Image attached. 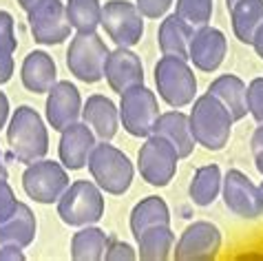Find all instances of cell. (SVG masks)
<instances>
[{
  "instance_id": "obj_1",
  "label": "cell",
  "mask_w": 263,
  "mask_h": 261,
  "mask_svg": "<svg viewBox=\"0 0 263 261\" xmlns=\"http://www.w3.org/2000/svg\"><path fill=\"white\" fill-rule=\"evenodd\" d=\"M7 142L20 164H31L49 153V128L33 106L23 104L9 115Z\"/></svg>"
},
{
  "instance_id": "obj_2",
  "label": "cell",
  "mask_w": 263,
  "mask_h": 261,
  "mask_svg": "<svg viewBox=\"0 0 263 261\" xmlns=\"http://www.w3.org/2000/svg\"><path fill=\"white\" fill-rule=\"evenodd\" d=\"M188 120H191L195 142L206 151H221L230 142L235 120L228 113V108L210 93H203V96L193 100Z\"/></svg>"
},
{
  "instance_id": "obj_3",
  "label": "cell",
  "mask_w": 263,
  "mask_h": 261,
  "mask_svg": "<svg viewBox=\"0 0 263 261\" xmlns=\"http://www.w3.org/2000/svg\"><path fill=\"white\" fill-rule=\"evenodd\" d=\"M89 173L106 195H124L133 184L135 166L128 159V155L113 146L111 142L96 144L93 153L89 157Z\"/></svg>"
},
{
  "instance_id": "obj_4",
  "label": "cell",
  "mask_w": 263,
  "mask_h": 261,
  "mask_svg": "<svg viewBox=\"0 0 263 261\" xmlns=\"http://www.w3.org/2000/svg\"><path fill=\"white\" fill-rule=\"evenodd\" d=\"M60 219L73 228H82L89 223H98L104 217V191L89 179L69 184L62 197L55 201Z\"/></svg>"
},
{
  "instance_id": "obj_5",
  "label": "cell",
  "mask_w": 263,
  "mask_h": 261,
  "mask_svg": "<svg viewBox=\"0 0 263 261\" xmlns=\"http://www.w3.org/2000/svg\"><path fill=\"white\" fill-rule=\"evenodd\" d=\"M157 93L171 108H184L197 98V78L191 62L177 55H162L155 64Z\"/></svg>"
},
{
  "instance_id": "obj_6",
  "label": "cell",
  "mask_w": 263,
  "mask_h": 261,
  "mask_svg": "<svg viewBox=\"0 0 263 261\" xmlns=\"http://www.w3.org/2000/svg\"><path fill=\"white\" fill-rule=\"evenodd\" d=\"M108 58L106 42L93 33H76L67 47V69L80 82L96 84L104 78V64Z\"/></svg>"
},
{
  "instance_id": "obj_7",
  "label": "cell",
  "mask_w": 263,
  "mask_h": 261,
  "mask_svg": "<svg viewBox=\"0 0 263 261\" xmlns=\"http://www.w3.org/2000/svg\"><path fill=\"white\" fill-rule=\"evenodd\" d=\"M120 126H124L133 137H148L153 135L155 122L159 118V100L157 93L148 86L137 84L122 93L120 100Z\"/></svg>"
},
{
  "instance_id": "obj_8",
  "label": "cell",
  "mask_w": 263,
  "mask_h": 261,
  "mask_svg": "<svg viewBox=\"0 0 263 261\" xmlns=\"http://www.w3.org/2000/svg\"><path fill=\"white\" fill-rule=\"evenodd\" d=\"M177 164L179 155L171 142L155 133L144 137V144L137 153V171L146 184L155 188L168 186L177 173Z\"/></svg>"
},
{
  "instance_id": "obj_9",
  "label": "cell",
  "mask_w": 263,
  "mask_h": 261,
  "mask_svg": "<svg viewBox=\"0 0 263 261\" xmlns=\"http://www.w3.org/2000/svg\"><path fill=\"white\" fill-rule=\"evenodd\" d=\"M69 184V171L62 166V162H53V159H35L27 164L23 173V188L27 197H31L35 204H55Z\"/></svg>"
},
{
  "instance_id": "obj_10",
  "label": "cell",
  "mask_w": 263,
  "mask_h": 261,
  "mask_svg": "<svg viewBox=\"0 0 263 261\" xmlns=\"http://www.w3.org/2000/svg\"><path fill=\"white\" fill-rule=\"evenodd\" d=\"M106 35L118 47H135L144 35V16L135 3L128 0H108L102 5V20Z\"/></svg>"
},
{
  "instance_id": "obj_11",
  "label": "cell",
  "mask_w": 263,
  "mask_h": 261,
  "mask_svg": "<svg viewBox=\"0 0 263 261\" xmlns=\"http://www.w3.org/2000/svg\"><path fill=\"white\" fill-rule=\"evenodd\" d=\"M29 29L38 45H62L71 38L73 27L67 18V7L62 0H40L27 11Z\"/></svg>"
},
{
  "instance_id": "obj_12",
  "label": "cell",
  "mask_w": 263,
  "mask_h": 261,
  "mask_svg": "<svg viewBox=\"0 0 263 261\" xmlns=\"http://www.w3.org/2000/svg\"><path fill=\"white\" fill-rule=\"evenodd\" d=\"M223 244L221 230L213 221H193L173 248L177 261H210L219 255Z\"/></svg>"
},
{
  "instance_id": "obj_13",
  "label": "cell",
  "mask_w": 263,
  "mask_h": 261,
  "mask_svg": "<svg viewBox=\"0 0 263 261\" xmlns=\"http://www.w3.org/2000/svg\"><path fill=\"white\" fill-rule=\"evenodd\" d=\"M221 199L226 208L241 219L261 217V193L259 186L239 169H230L221 182Z\"/></svg>"
},
{
  "instance_id": "obj_14",
  "label": "cell",
  "mask_w": 263,
  "mask_h": 261,
  "mask_svg": "<svg viewBox=\"0 0 263 261\" xmlns=\"http://www.w3.org/2000/svg\"><path fill=\"white\" fill-rule=\"evenodd\" d=\"M82 96H80L78 86L69 82V80H58L47 93V104H45V115L49 126L60 133L73 122L82 118Z\"/></svg>"
},
{
  "instance_id": "obj_15",
  "label": "cell",
  "mask_w": 263,
  "mask_h": 261,
  "mask_svg": "<svg viewBox=\"0 0 263 261\" xmlns=\"http://www.w3.org/2000/svg\"><path fill=\"white\" fill-rule=\"evenodd\" d=\"M226 53H228V40L221 29L210 25L195 29L191 49H188V62L195 69L203 71V73H213L223 64Z\"/></svg>"
},
{
  "instance_id": "obj_16",
  "label": "cell",
  "mask_w": 263,
  "mask_h": 261,
  "mask_svg": "<svg viewBox=\"0 0 263 261\" xmlns=\"http://www.w3.org/2000/svg\"><path fill=\"white\" fill-rule=\"evenodd\" d=\"M98 144L96 133L84 122H73L67 128L60 130V144H58V155L67 171H82L89 164V157Z\"/></svg>"
},
{
  "instance_id": "obj_17",
  "label": "cell",
  "mask_w": 263,
  "mask_h": 261,
  "mask_svg": "<svg viewBox=\"0 0 263 261\" xmlns=\"http://www.w3.org/2000/svg\"><path fill=\"white\" fill-rule=\"evenodd\" d=\"M104 78L111 91L122 93L130 86L144 84V64L130 47H118L115 51H108L104 64Z\"/></svg>"
},
{
  "instance_id": "obj_18",
  "label": "cell",
  "mask_w": 263,
  "mask_h": 261,
  "mask_svg": "<svg viewBox=\"0 0 263 261\" xmlns=\"http://www.w3.org/2000/svg\"><path fill=\"white\" fill-rule=\"evenodd\" d=\"M80 120L89 124L100 142H111L120 130V108L111 98L96 93V96L86 98V102L82 104V118Z\"/></svg>"
},
{
  "instance_id": "obj_19",
  "label": "cell",
  "mask_w": 263,
  "mask_h": 261,
  "mask_svg": "<svg viewBox=\"0 0 263 261\" xmlns=\"http://www.w3.org/2000/svg\"><path fill=\"white\" fill-rule=\"evenodd\" d=\"M20 80H23V86L33 93V96H42V93H49V89L58 82V64L53 60V55H49L47 51H35L29 53L23 60V67H20Z\"/></svg>"
},
{
  "instance_id": "obj_20",
  "label": "cell",
  "mask_w": 263,
  "mask_h": 261,
  "mask_svg": "<svg viewBox=\"0 0 263 261\" xmlns=\"http://www.w3.org/2000/svg\"><path fill=\"white\" fill-rule=\"evenodd\" d=\"M155 135H162L164 140H168L177 151L179 159L191 157L193 151L197 146L193 130H191V120H188V113L179 111V108H173V111L159 113V118L155 122V128H153Z\"/></svg>"
},
{
  "instance_id": "obj_21",
  "label": "cell",
  "mask_w": 263,
  "mask_h": 261,
  "mask_svg": "<svg viewBox=\"0 0 263 261\" xmlns=\"http://www.w3.org/2000/svg\"><path fill=\"white\" fill-rule=\"evenodd\" d=\"M208 93L221 102L232 120H243L248 115V84L235 73H223L208 84Z\"/></svg>"
},
{
  "instance_id": "obj_22",
  "label": "cell",
  "mask_w": 263,
  "mask_h": 261,
  "mask_svg": "<svg viewBox=\"0 0 263 261\" xmlns=\"http://www.w3.org/2000/svg\"><path fill=\"white\" fill-rule=\"evenodd\" d=\"M38 233V221H35L33 210L23 201H18L16 210L0 221V246L11 244L20 248H29Z\"/></svg>"
},
{
  "instance_id": "obj_23",
  "label": "cell",
  "mask_w": 263,
  "mask_h": 261,
  "mask_svg": "<svg viewBox=\"0 0 263 261\" xmlns=\"http://www.w3.org/2000/svg\"><path fill=\"white\" fill-rule=\"evenodd\" d=\"M195 29L191 25H186L177 13L164 16L162 25L157 31V45L162 49L164 55H177L188 60V49H191Z\"/></svg>"
},
{
  "instance_id": "obj_24",
  "label": "cell",
  "mask_w": 263,
  "mask_h": 261,
  "mask_svg": "<svg viewBox=\"0 0 263 261\" xmlns=\"http://www.w3.org/2000/svg\"><path fill=\"white\" fill-rule=\"evenodd\" d=\"M232 33L241 45H252L254 33L263 25V0H239L230 7Z\"/></svg>"
},
{
  "instance_id": "obj_25",
  "label": "cell",
  "mask_w": 263,
  "mask_h": 261,
  "mask_svg": "<svg viewBox=\"0 0 263 261\" xmlns=\"http://www.w3.org/2000/svg\"><path fill=\"white\" fill-rule=\"evenodd\" d=\"M153 226H171V208L159 195H148L142 201H137L130 210V233H133V237Z\"/></svg>"
},
{
  "instance_id": "obj_26",
  "label": "cell",
  "mask_w": 263,
  "mask_h": 261,
  "mask_svg": "<svg viewBox=\"0 0 263 261\" xmlns=\"http://www.w3.org/2000/svg\"><path fill=\"white\" fill-rule=\"evenodd\" d=\"M221 182H223V173L217 164L201 166V169L195 171V175L191 179L188 197H191L195 206L206 208L221 197Z\"/></svg>"
},
{
  "instance_id": "obj_27",
  "label": "cell",
  "mask_w": 263,
  "mask_h": 261,
  "mask_svg": "<svg viewBox=\"0 0 263 261\" xmlns=\"http://www.w3.org/2000/svg\"><path fill=\"white\" fill-rule=\"evenodd\" d=\"M137 259L142 261H166L173 257L175 233L171 226H153L135 237Z\"/></svg>"
},
{
  "instance_id": "obj_28",
  "label": "cell",
  "mask_w": 263,
  "mask_h": 261,
  "mask_svg": "<svg viewBox=\"0 0 263 261\" xmlns=\"http://www.w3.org/2000/svg\"><path fill=\"white\" fill-rule=\"evenodd\" d=\"M108 241H111V237H108L102 228H98L96 223L82 226L71 237V259H76V261L104 259Z\"/></svg>"
},
{
  "instance_id": "obj_29",
  "label": "cell",
  "mask_w": 263,
  "mask_h": 261,
  "mask_svg": "<svg viewBox=\"0 0 263 261\" xmlns=\"http://www.w3.org/2000/svg\"><path fill=\"white\" fill-rule=\"evenodd\" d=\"M67 18L76 33H93L98 31L102 20V3L100 0H67Z\"/></svg>"
},
{
  "instance_id": "obj_30",
  "label": "cell",
  "mask_w": 263,
  "mask_h": 261,
  "mask_svg": "<svg viewBox=\"0 0 263 261\" xmlns=\"http://www.w3.org/2000/svg\"><path fill=\"white\" fill-rule=\"evenodd\" d=\"M213 3L215 0H177L175 13L193 29H201L213 20Z\"/></svg>"
},
{
  "instance_id": "obj_31",
  "label": "cell",
  "mask_w": 263,
  "mask_h": 261,
  "mask_svg": "<svg viewBox=\"0 0 263 261\" xmlns=\"http://www.w3.org/2000/svg\"><path fill=\"white\" fill-rule=\"evenodd\" d=\"M0 49L13 53L18 49V38H16V23L9 11L0 9Z\"/></svg>"
},
{
  "instance_id": "obj_32",
  "label": "cell",
  "mask_w": 263,
  "mask_h": 261,
  "mask_svg": "<svg viewBox=\"0 0 263 261\" xmlns=\"http://www.w3.org/2000/svg\"><path fill=\"white\" fill-rule=\"evenodd\" d=\"M248 113L257 124H263V78H254L248 84Z\"/></svg>"
},
{
  "instance_id": "obj_33",
  "label": "cell",
  "mask_w": 263,
  "mask_h": 261,
  "mask_svg": "<svg viewBox=\"0 0 263 261\" xmlns=\"http://www.w3.org/2000/svg\"><path fill=\"white\" fill-rule=\"evenodd\" d=\"M104 259L106 261H135L137 259V250L128 241H122V239H111L108 246H106Z\"/></svg>"
},
{
  "instance_id": "obj_34",
  "label": "cell",
  "mask_w": 263,
  "mask_h": 261,
  "mask_svg": "<svg viewBox=\"0 0 263 261\" xmlns=\"http://www.w3.org/2000/svg\"><path fill=\"white\" fill-rule=\"evenodd\" d=\"M137 9L142 11L144 18H151V20H159L164 18L171 7L175 5V0H135Z\"/></svg>"
},
{
  "instance_id": "obj_35",
  "label": "cell",
  "mask_w": 263,
  "mask_h": 261,
  "mask_svg": "<svg viewBox=\"0 0 263 261\" xmlns=\"http://www.w3.org/2000/svg\"><path fill=\"white\" fill-rule=\"evenodd\" d=\"M18 206V197L13 193L11 184L7 182V177H0V221L7 219Z\"/></svg>"
},
{
  "instance_id": "obj_36",
  "label": "cell",
  "mask_w": 263,
  "mask_h": 261,
  "mask_svg": "<svg viewBox=\"0 0 263 261\" xmlns=\"http://www.w3.org/2000/svg\"><path fill=\"white\" fill-rule=\"evenodd\" d=\"M250 151L254 157V166H257V171L263 175V124L254 128L252 140H250Z\"/></svg>"
},
{
  "instance_id": "obj_37",
  "label": "cell",
  "mask_w": 263,
  "mask_h": 261,
  "mask_svg": "<svg viewBox=\"0 0 263 261\" xmlns=\"http://www.w3.org/2000/svg\"><path fill=\"white\" fill-rule=\"evenodd\" d=\"M13 71H16V62H13V53L0 49V86L7 84L13 78Z\"/></svg>"
},
{
  "instance_id": "obj_38",
  "label": "cell",
  "mask_w": 263,
  "mask_h": 261,
  "mask_svg": "<svg viewBox=\"0 0 263 261\" xmlns=\"http://www.w3.org/2000/svg\"><path fill=\"white\" fill-rule=\"evenodd\" d=\"M25 248L20 246H11V244H3L0 246V261H23L25 259Z\"/></svg>"
},
{
  "instance_id": "obj_39",
  "label": "cell",
  "mask_w": 263,
  "mask_h": 261,
  "mask_svg": "<svg viewBox=\"0 0 263 261\" xmlns=\"http://www.w3.org/2000/svg\"><path fill=\"white\" fill-rule=\"evenodd\" d=\"M9 115H11L9 98L5 96V91H0V130L7 128V122H9Z\"/></svg>"
},
{
  "instance_id": "obj_40",
  "label": "cell",
  "mask_w": 263,
  "mask_h": 261,
  "mask_svg": "<svg viewBox=\"0 0 263 261\" xmlns=\"http://www.w3.org/2000/svg\"><path fill=\"white\" fill-rule=\"evenodd\" d=\"M252 47H254V51H257V55L263 60V25L259 27V31L254 33V38H252Z\"/></svg>"
},
{
  "instance_id": "obj_41",
  "label": "cell",
  "mask_w": 263,
  "mask_h": 261,
  "mask_svg": "<svg viewBox=\"0 0 263 261\" xmlns=\"http://www.w3.org/2000/svg\"><path fill=\"white\" fill-rule=\"evenodd\" d=\"M38 3H40V0H18V5L23 7L25 11H29V9H31V7H33V5H38Z\"/></svg>"
},
{
  "instance_id": "obj_42",
  "label": "cell",
  "mask_w": 263,
  "mask_h": 261,
  "mask_svg": "<svg viewBox=\"0 0 263 261\" xmlns=\"http://www.w3.org/2000/svg\"><path fill=\"white\" fill-rule=\"evenodd\" d=\"M0 177H7V166L3 162V151H0Z\"/></svg>"
},
{
  "instance_id": "obj_43",
  "label": "cell",
  "mask_w": 263,
  "mask_h": 261,
  "mask_svg": "<svg viewBox=\"0 0 263 261\" xmlns=\"http://www.w3.org/2000/svg\"><path fill=\"white\" fill-rule=\"evenodd\" d=\"M259 193H261V215H263V182H261V186H259Z\"/></svg>"
},
{
  "instance_id": "obj_44",
  "label": "cell",
  "mask_w": 263,
  "mask_h": 261,
  "mask_svg": "<svg viewBox=\"0 0 263 261\" xmlns=\"http://www.w3.org/2000/svg\"><path fill=\"white\" fill-rule=\"evenodd\" d=\"M235 3H239V0H226V5H228V9H230V7L235 5Z\"/></svg>"
}]
</instances>
